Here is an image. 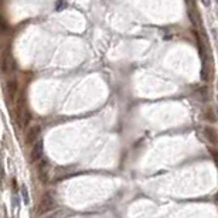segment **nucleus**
Masks as SVG:
<instances>
[{"mask_svg": "<svg viewBox=\"0 0 218 218\" xmlns=\"http://www.w3.org/2000/svg\"><path fill=\"white\" fill-rule=\"evenodd\" d=\"M54 207H55V200H54V197L50 193H47V194H44V197L41 198L40 205H38V208H37V214L38 215L45 214V212L51 211Z\"/></svg>", "mask_w": 218, "mask_h": 218, "instance_id": "nucleus-1", "label": "nucleus"}, {"mask_svg": "<svg viewBox=\"0 0 218 218\" xmlns=\"http://www.w3.org/2000/svg\"><path fill=\"white\" fill-rule=\"evenodd\" d=\"M41 156H43V142H37V143L34 144L33 150H31L30 161L34 163V161H37L38 159H41Z\"/></svg>", "mask_w": 218, "mask_h": 218, "instance_id": "nucleus-2", "label": "nucleus"}, {"mask_svg": "<svg viewBox=\"0 0 218 218\" xmlns=\"http://www.w3.org/2000/svg\"><path fill=\"white\" fill-rule=\"evenodd\" d=\"M14 68H16L14 60L10 55H4V58L2 60V70H3V72H13Z\"/></svg>", "mask_w": 218, "mask_h": 218, "instance_id": "nucleus-3", "label": "nucleus"}, {"mask_svg": "<svg viewBox=\"0 0 218 218\" xmlns=\"http://www.w3.org/2000/svg\"><path fill=\"white\" fill-rule=\"evenodd\" d=\"M38 133H40V126H33V128L28 130V133H27L26 136V143L27 144H31L36 142V139H37Z\"/></svg>", "mask_w": 218, "mask_h": 218, "instance_id": "nucleus-4", "label": "nucleus"}, {"mask_svg": "<svg viewBox=\"0 0 218 218\" xmlns=\"http://www.w3.org/2000/svg\"><path fill=\"white\" fill-rule=\"evenodd\" d=\"M7 91H9V96H10V99L14 96V94H16L17 91V82L14 79H10L9 81V84H7Z\"/></svg>", "mask_w": 218, "mask_h": 218, "instance_id": "nucleus-5", "label": "nucleus"}, {"mask_svg": "<svg viewBox=\"0 0 218 218\" xmlns=\"http://www.w3.org/2000/svg\"><path fill=\"white\" fill-rule=\"evenodd\" d=\"M204 133H205V135H207V138H208V140H211V142H212V143H217V142H218V139H217V138H215V135H217V133H215V132H214V130H212V129H211V128H205V130H204Z\"/></svg>", "mask_w": 218, "mask_h": 218, "instance_id": "nucleus-6", "label": "nucleus"}, {"mask_svg": "<svg viewBox=\"0 0 218 218\" xmlns=\"http://www.w3.org/2000/svg\"><path fill=\"white\" fill-rule=\"evenodd\" d=\"M21 195H23V200H24V204H30V198H28V193H27V188L21 187Z\"/></svg>", "mask_w": 218, "mask_h": 218, "instance_id": "nucleus-7", "label": "nucleus"}, {"mask_svg": "<svg viewBox=\"0 0 218 218\" xmlns=\"http://www.w3.org/2000/svg\"><path fill=\"white\" fill-rule=\"evenodd\" d=\"M210 152H211V154L215 157V161H218V152H215V150H210Z\"/></svg>", "mask_w": 218, "mask_h": 218, "instance_id": "nucleus-8", "label": "nucleus"}, {"mask_svg": "<svg viewBox=\"0 0 218 218\" xmlns=\"http://www.w3.org/2000/svg\"><path fill=\"white\" fill-rule=\"evenodd\" d=\"M67 6V3H58L57 4V9H60V7H65Z\"/></svg>", "mask_w": 218, "mask_h": 218, "instance_id": "nucleus-9", "label": "nucleus"}, {"mask_svg": "<svg viewBox=\"0 0 218 218\" xmlns=\"http://www.w3.org/2000/svg\"><path fill=\"white\" fill-rule=\"evenodd\" d=\"M50 218H55V217H50Z\"/></svg>", "mask_w": 218, "mask_h": 218, "instance_id": "nucleus-10", "label": "nucleus"}]
</instances>
